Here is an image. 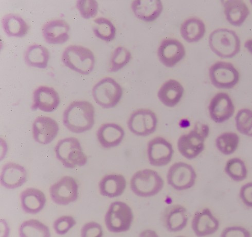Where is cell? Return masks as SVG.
<instances>
[{"mask_svg":"<svg viewBox=\"0 0 252 237\" xmlns=\"http://www.w3.org/2000/svg\"><path fill=\"white\" fill-rule=\"evenodd\" d=\"M126 187V180L121 174H110L103 177L99 184L100 193L110 198L121 196Z\"/></svg>","mask_w":252,"mask_h":237,"instance_id":"27","label":"cell"},{"mask_svg":"<svg viewBox=\"0 0 252 237\" xmlns=\"http://www.w3.org/2000/svg\"><path fill=\"white\" fill-rule=\"evenodd\" d=\"M50 58L48 50L40 44H33L26 52L25 59L27 64L39 69L47 67Z\"/></svg>","mask_w":252,"mask_h":237,"instance_id":"30","label":"cell"},{"mask_svg":"<svg viewBox=\"0 0 252 237\" xmlns=\"http://www.w3.org/2000/svg\"><path fill=\"white\" fill-rule=\"evenodd\" d=\"M225 172L229 177L236 182L243 181L248 175L245 163L239 158H233L227 162L225 167Z\"/></svg>","mask_w":252,"mask_h":237,"instance_id":"34","label":"cell"},{"mask_svg":"<svg viewBox=\"0 0 252 237\" xmlns=\"http://www.w3.org/2000/svg\"><path fill=\"white\" fill-rule=\"evenodd\" d=\"M93 95L96 103L104 108L116 106L123 96L121 86L114 79H102L93 88Z\"/></svg>","mask_w":252,"mask_h":237,"instance_id":"8","label":"cell"},{"mask_svg":"<svg viewBox=\"0 0 252 237\" xmlns=\"http://www.w3.org/2000/svg\"><path fill=\"white\" fill-rule=\"evenodd\" d=\"M81 235L83 237H100L102 236L101 227L94 222L86 223L82 229Z\"/></svg>","mask_w":252,"mask_h":237,"instance_id":"39","label":"cell"},{"mask_svg":"<svg viewBox=\"0 0 252 237\" xmlns=\"http://www.w3.org/2000/svg\"><path fill=\"white\" fill-rule=\"evenodd\" d=\"M248 136L252 137V129L251 131H250V132L248 134Z\"/></svg>","mask_w":252,"mask_h":237,"instance_id":"43","label":"cell"},{"mask_svg":"<svg viewBox=\"0 0 252 237\" xmlns=\"http://www.w3.org/2000/svg\"><path fill=\"white\" fill-rule=\"evenodd\" d=\"M184 92V88L179 82L169 80L159 88L158 97L166 106L174 107L180 102Z\"/></svg>","mask_w":252,"mask_h":237,"instance_id":"25","label":"cell"},{"mask_svg":"<svg viewBox=\"0 0 252 237\" xmlns=\"http://www.w3.org/2000/svg\"><path fill=\"white\" fill-rule=\"evenodd\" d=\"M235 122L237 131L248 136L252 129V110L249 109L239 110L235 117Z\"/></svg>","mask_w":252,"mask_h":237,"instance_id":"36","label":"cell"},{"mask_svg":"<svg viewBox=\"0 0 252 237\" xmlns=\"http://www.w3.org/2000/svg\"><path fill=\"white\" fill-rule=\"evenodd\" d=\"M60 98L59 94L52 87L40 86L33 94L32 110L39 109L45 112L55 111L59 106Z\"/></svg>","mask_w":252,"mask_h":237,"instance_id":"17","label":"cell"},{"mask_svg":"<svg viewBox=\"0 0 252 237\" xmlns=\"http://www.w3.org/2000/svg\"><path fill=\"white\" fill-rule=\"evenodd\" d=\"M27 176V171L25 167L10 162L2 168L0 180L4 187L14 189L24 185L26 182Z\"/></svg>","mask_w":252,"mask_h":237,"instance_id":"21","label":"cell"},{"mask_svg":"<svg viewBox=\"0 0 252 237\" xmlns=\"http://www.w3.org/2000/svg\"><path fill=\"white\" fill-rule=\"evenodd\" d=\"M245 47L252 54V39H249L245 42Z\"/></svg>","mask_w":252,"mask_h":237,"instance_id":"42","label":"cell"},{"mask_svg":"<svg viewBox=\"0 0 252 237\" xmlns=\"http://www.w3.org/2000/svg\"><path fill=\"white\" fill-rule=\"evenodd\" d=\"M94 115V106L89 102L75 101L63 112V125L72 133H83L93 128Z\"/></svg>","mask_w":252,"mask_h":237,"instance_id":"1","label":"cell"},{"mask_svg":"<svg viewBox=\"0 0 252 237\" xmlns=\"http://www.w3.org/2000/svg\"><path fill=\"white\" fill-rule=\"evenodd\" d=\"M239 143L238 135L235 133L226 132L222 134L216 140L218 150L225 155L233 154L237 149Z\"/></svg>","mask_w":252,"mask_h":237,"instance_id":"33","label":"cell"},{"mask_svg":"<svg viewBox=\"0 0 252 237\" xmlns=\"http://www.w3.org/2000/svg\"><path fill=\"white\" fill-rule=\"evenodd\" d=\"M196 178L197 174L193 167L183 162L171 166L167 175L168 184L179 191L191 188L195 184Z\"/></svg>","mask_w":252,"mask_h":237,"instance_id":"10","label":"cell"},{"mask_svg":"<svg viewBox=\"0 0 252 237\" xmlns=\"http://www.w3.org/2000/svg\"><path fill=\"white\" fill-rule=\"evenodd\" d=\"M131 9L137 18L152 22L161 15L163 6L160 0H135L131 3Z\"/></svg>","mask_w":252,"mask_h":237,"instance_id":"20","label":"cell"},{"mask_svg":"<svg viewBox=\"0 0 252 237\" xmlns=\"http://www.w3.org/2000/svg\"><path fill=\"white\" fill-rule=\"evenodd\" d=\"M78 189V185L73 177L64 176L50 187V196L56 204L67 205L77 200Z\"/></svg>","mask_w":252,"mask_h":237,"instance_id":"12","label":"cell"},{"mask_svg":"<svg viewBox=\"0 0 252 237\" xmlns=\"http://www.w3.org/2000/svg\"><path fill=\"white\" fill-rule=\"evenodd\" d=\"M21 207L29 214H37L44 208L46 201L42 192L35 188H28L20 196Z\"/></svg>","mask_w":252,"mask_h":237,"instance_id":"26","label":"cell"},{"mask_svg":"<svg viewBox=\"0 0 252 237\" xmlns=\"http://www.w3.org/2000/svg\"><path fill=\"white\" fill-rule=\"evenodd\" d=\"M186 55V49L182 42L173 38L164 39L158 50L159 61L168 68L175 66Z\"/></svg>","mask_w":252,"mask_h":237,"instance_id":"14","label":"cell"},{"mask_svg":"<svg viewBox=\"0 0 252 237\" xmlns=\"http://www.w3.org/2000/svg\"><path fill=\"white\" fill-rule=\"evenodd\" d=\"M239 196L244 204L252 208V183H248L240 189Z\"/></svg>","mask_w":252,"mask_h":237,"instance_id":"41","label":"cell"},{"mask_svg":"<svg viewBox=\"0 0 252 237\" xmlns=\"http://www.w3.org/2000/svg\"><path fill=\"white\" fill-rule=\"evenodd\" d=\"M129 130L138 136H147L156 130L158 118L155 113L148 109L134 111L127 123Z\"/></svg>","mask_w":252,"mask_h":237,"instance_id":"11","label":"cell"},{"mask_svg":"<svg viewBox=\"0 0 252 237\" xmlns=\"http://www.w3.org/2000/svg\"><path fill=\"white\" fill-rule=\"evenodd\" d=\"M188 213L186 208L179 205H170L164 211L162 221L167 230L177 232L184 229L188 224Z\"/></svg>","mask_w":252,"mask_h":237,"instance_id":"22","label":"cell"},{"mask_svg":"<svg viewBox=\"0 0 252 237\" xmlns=\"http://www.w3.org/2000/svg\"><path fill=\"white\" fill-rule=\"evenodd\" d=\"M33 138L41 144H49L58 134L60 128L58 123L49 117H37L32 125Z\"/></svg>","mask_w":252,"mask_h":237,"instance_id":"16","label":"cell"},{"mask_svg":"<svg viewBox=\"0 0 252 237\" xmlns=\"http://www.w3.org/2000/svg\"><path fill=\"white\" fill-rule=\"evenodd\" d=\"M211 50L222 59L234 57L240 51L241 42L233 30L219 29L213 31L209 37Z\"/></svg>","mask_w":252,"mask_h":237,"instance_id":"2","label":"cell"},{"mask_svg":"<svg viewBox=\"0 0 252 237\" xmlns=\"http://www.w3.org/2000/svg\"><path fill=\"white\" fill-rule=\"evenodd\" d=\"M220 228V222L209 208H205L194 214L192 221V229L198 237L211 235Z\"/></svg>","mask_w":252,"mask_h":237,"instance_id":"19","label":"cell"},{"mask_svg":"<svg viewBox=\"0 0 252 237\" xmlns=\"http://www.w3.org/2000/svg\"><path fill=\"white\" fill-rule=\"evenodd\" d=\"M2 23L5 33L10 37H24L29 30V27L25 20L13 14L5 16L2 19Z\"/></svg>","mask_w":252,"mask_h":237,"instance_id":"29","label":"cell"},{"mask_svg":"<svg viewBox=\"0 0 252 237\" xmlns=\"http://www.w3.org/2000/svg\"><path fill=\"white\" fill-rule=\"evenodd\" d=\"M133 220L132 209L127 204L122 202L111 203L105 219L108 231L116 233L129 230Z\"/></svg>","mask_w":252,"mask_h":237,"instance_id":"7","label":"cell"},{"mask_svg":"<svg viewBox=\"0 0 252 237\" xmlns=\"http://www.w3.org/2000/svg\"><path fill=\"white\" fill-rule=\"evenodd\" d=\"M174 153L173 145L163 137H156L148 143V159L153 166L167 165L170 162Z\"/></svg>","mask_w":252,"mask_h":237,"instance_id":"13","label":"cell"},{"mask_svg":"<svg viewBox=\"0 0 252 237\" xmlns=\"http://www.w3.org/2000/svg\"><path fill=\"white\" fill-rule=\"evenodd\" d=\"M209 110L212 120L217 123H222L233 116L235 106L230 96L226 93H220L211 101Z\"/></svg>","mask_w":252,"mask_h":237,"instance_id":"15","label":"cell"},{"mask_svg":"<svg viewBox=\"0 0 252 237\" xmlns=\"http://www.w3.org/2000/svg\"><path fill=\"white\" fill-rule=\"evenodd\" d=\"M222 2L225 17L229 23L235 27L243 25L250 15L247 4L242 0H227Z\"/></svg>","mask_w":252,"mask_h":237,"instance_id":"24","label":"cell"},{"mask_svg":"<svg viewBox=\"0 0 252 237\" xmlns=\"http://www.w3.org/2000/svg\"><path fill=\"white\" fill-rule=\"evenodd\" d=\"M204 22L198 18H190L183 22L180 28L182 37L189 43L197 42L204 36Z\"/></svg>","mask_w":252,"mask_h":237,"instance_id":"28","label":"cell"},{"mask_svg":"<svg viewBox=\"0 0 252 237\" xmlns=\"http://www.w3.org/2000/svg\"><path fill=\"white\" fill-rule=\"evenodd\" d=\"M76 7L82 17L86 19L94 18L98 13V4L95 0H78Z\"/></svg>","mask_w":252,"mask_h":237,"instance_id":"37","label":"cell"},{"mask_svg":"<svg viewBox=\"0 0 252 237\" xmlns=\"http://www.w3.org/2000/svg\"><path fill=\"white\" fill-rule=\"evenodd\" d=\"M212 85L217 88L230 89L239 81V73L234 65L225 62H218L209 69Z\"/></svg>","mask_w":252,"mask_h":237,"instance_id":"9","label":"cell"},{"mask_svg":"<svg viewBox=\"0 0 252 237\" xmlns=\"http://www.w3.org/2000/svg\"><path fill=\"white\" fill-rule=\"evenodd\" d=\"M55 151L57 159L66 168L83 167L88 161L87 156L83 152L81 143L74 137L60 140L56 144Z\"/></svg>","mask_w":252,"mask_h":237,"instance_id":"5","label":"cell"},{"mask_svg":"<svg viewBox=\"0 0 252 237\" xmlns=\"http://www.w3.org/2000/svg\"><path fill=\"white\" fill-rule=\"evenodd\" d=\"M251 4L252 5V1H250Z\"/></svg>","mask_w":252,"mask_h":237,"instance_id":"44","label":"cell"},{"mask_svg":"<svg viewBox=\"0 0 252 237\" xmlns=\"http://www.w3.org/2000/svg\"><path fill=\"white\" fill-rule=\"evenodd\" d=\"M164 186L163 179L156 171L151 169L136 172L130 181V187L137 196L151 197L157 195Z\"/></svg>","mask_w":252,"mask_h":237,"instance_id":"6","label":"cell"},{"mask_svg":"<svg viewBox=\"0 0 252 237\" xmlns=\"http://www.w3.org/2000/svg\"><path fill=\"white\" fill-rule=\"evenodd\" d=\"M222 237H250L251 233L246 229L239 227H232L225 229L222 232Z\"/></svg>","mask_w":252,"mask_h":237,"instance_id":"40","label":"cell"},{"mask_svg":"<svg viewBox=\"0 0 252 237\" xmlns=\"http://www.w3.org/2000/svg\"><path fill=\"white\" fill-rule=\"evenodd\" d=\"M62 61L68 68L84 75L93 71L95 62L93 52L87 48L76 45H72L64 50Z\"/></svg>","mask_w":252,"mask_h":237,"instance_id":"4","label":"cell"},{"mask_svg":"<svg viewBox=\"0 0 252 237\" xmlns=\"http://www.w3.org/2000/svg\"><path fill=\"white\" fill-rule=\"evenodd\" d=\"M94 32L95 35L102 40L112 41L116 36V28L112 22L105 18H98L94 21Z\"/></svg>","mask_w":252,"mask_h":237,"instance_id":"32","label":"cell"},{"mask_svg":"<svg viewBox=\"0 0 252 237\" xmlns=\"http://www.w3.org/2000/svg\"><path fill=\"white\" fill-rule=\"evenodd\" d=\"M70 28L64 20L56 19L50 21L42 28L43 36L46 42L52 44H60L69 39Z\"/></svg>","mask_w":252,"mask_h":237,"instance_id":"18","label":"cell"},{"mask_svg":"<svg viewBox=\"0 0 252 237\" xmlns=\"http://www.w3.org/2000/svg\"><path fill=\"white\" fill-rule=\"evenodd\" d=\"M97 136L103 148L110 149L120 144L125 137V131L117 124L106 123L99 128Z\"/></svg>","mask_w":252,"mask_h":237,"instance_id":"23","label":"cell"},{"mask_svg":"<svg viewBox=\"0 0 252 237\" xmlns=\"http://www.w3.org/2000/svg\"><path fill=\"white\" fill-rule=\"evenodd\" d=\"M76 224V221L72 217L63 216L54 222L53 228L57 234L64 235L74 227Z\"/></svg>","mask_w":252,"mask_h":237,"instance_id":"38","label":"cell"},{"mask_svg":"<svg viewBox=\"0 0 252 237\" xmlns=\"http://www.w3.org/2000/svg\"><path fill=\"white\" fill-rule=\"evenodd\" d=\"M21 237H50L51 233L47 226L37 220L31 219L23 223L19 229Z\"/></svg>","mask_w":252,"mask_h":237,"instance_id":"31","label":"cell"},{"mask_svg":"<svg viewBox=\"0 0 252 237\" xmlns=\"http://www.w3.org/2000/svg\"><path fill=\"white\" fill-rule=\"evenodd\" d=\"M131 59V54L127 49L119 47L114 51L110 62L109 71L116 72L127 65Z\"/></svg>","mask_w":252,"mask_h":237,"instance_id":"35","label":"cell"},{"mask_svg":"<svg viewBox=\"0 0 252 237\" xmlns=\"http://www.w3.org/2000/svg\"><path fill=\"white\" fill-rule=\"evenodd\" d=\"M209 127L204 124L197 123L189 133L182 135L178 141L180 153L186 159H195L204 150V142L209 134Z\"/></svg>","mask_w":252,"mask_h":237,"instance_id":"3","label":"cell"}]
</instances>
